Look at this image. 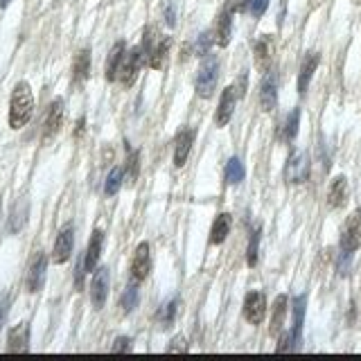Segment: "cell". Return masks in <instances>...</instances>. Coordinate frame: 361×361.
<instances>
[{"instance_id": "obj_39", "label": "cell", "mask_w": 361, "mask_h": 361, "mask_svg": "<svg viewBox=\"0 0 361 361\" xmlns=\"http://www.w3.org/2000/svg\"><path fill=\"white\" fill-rule=\"evenodd\" d=\"M129 350H131L129 336H118V339L113 341V346H111V352H129Z\"/></svg>"}, {"instance_id": "obj_42", "label": "cell", "mask_w": 361, "mask_h": 361, "mask_svg": "<svg viewBox=\"0 0 361 361\" xmlns=\"http://www.w3.org/2000/svg\"><path fill=\"white\" fill-rule=\"evenodd\" d=\"M165 23L169 28H174V23H176V14L172 10V5H167V10H165Z\"/></svg>"}, {"instance_id": "obj_43", "label": "cell", "mask_w": 361, "mask_h": 361, "mask_svg": "<svg viewBox=\"0 0 361 361\" xmlns=\"http://www.w3.org/2000/svg\"><path fill=\"white\" fill-rule=\"evenodd\" d=\"M10 3H12V0H0V7H3V10H5V7L10 5Z\"/></svg>"}, {"instance_id": "obj_38", "label": "cell", "mask_w": 361, "mask_h": 361, "mask_svg": "<svg viewBox=\"0 0 361 361\" xmlns=\"http://www.w3.org/2000/svg\"><path fill=\"white\" fill-rule=\"evenodd\" d=\"M187 350H190V348H187L185 336H174L172 343L167 346V352H187Z\"/></svg>"}, {"instance_id": "obj_44", "label": "cell", "mask_w": 361, "mask_h": 361, "mask_svg": "<svg viewBox=\"0 0 361 361\" xmlns=\"http://www.w3.org/2000/svg\"><path fill=\"white\" fill-rule=\"evenodd\" d=\"M355 3H361V0H355Z\"/></svg>"}, {"instance_id": "obj_19", "label": "cell", "mask_w": 361, "mask_h": 361, "mask_svg": "<svg viewBox=\"0 0 361 361\" xmlns=\"http://www.w3.org/2000/svg\"><path fill=\"white\" fill-rule=\"evenodd\" d=\"M287 309H289V298H287L285 293H280V296L274 300V307H271V325H269L271 336H280L282 334Z\"/></svg>"}, {"instance_id": "obj_5", "label": "cell", "mask_w": 361, "mask_h": 361, "mask_svg": "<svg viewBox=\"0 0 361 361\" xmlns=\"http://www.w3.org/2000/svg\"><path fill=\"white\" fill-rule=\"evenodd\" d=\"M311 163L307 152H293L285 165V180L287 183H305L309 178Z\"/></svg>"}, {"instance_id": "obj_21", "label": "cell", "mask_w": 361, "mask_h": 361, "mask_svg": "<svg viewBox=\"0 0 361 361\" xmlns=\"http://www.w3.org/2000/svg\"><path fill=\"white\" fill-rule=\"evenodd\" d=\"M169 48H172V37H158L156 43L149 52V59H147V65L154 70H163L167 63V56H169Z\"/></svg>"}, {"instance_id": "obj_30", "label": "cell", "mask_w": 361, "mask_h": 361, "mask_svg": "<svg viewBox=\"0 0 361 361\" xmlns=\"http://www.w3.org/2000/svg\"><path fill=\"white\" fill-rule=\"evenodd\" d=\"M138 302H141V293H138V282L131 280V285H127V289L122 291V296H120V307L125 314H131L136 307H138Z\"/></svg>"}, {"instance_id": "obj_27", "label": "cell", "mask_w": 361, "mask_h": 361, "mask_svg": "<svg viewBox=\"0 0 361 361\" xmlns=\"http://www.w3.org/2000/svg\"><path fill=\"white\" fill-rule=\"evenodd\" d=\"M298 127H300V109H293L280 125V134H278V138H280L282 143H293L298 136Z\"/></svg>"}, {"instance_id": "obj_9", "label": "cell", "mask_w": 361, "mask_h": 361, "mask_svg": "<svg viewBox=\"0 0 361 361\" xmlns=\"http://www.w3.org/2000/svg\"><path fill=\"white\" fill-rule=\"evenodd\" d=\"M63 118H65V106L61 97L52 100L50 109L45 113V122H43V143H50L52 138L59 134L63 127Z\"/></svg>"}, {"instance_id": "obj_23", "label": "cell", "mask_w": 361, "mask_h": 361, "mask_svg": "<svg viewBox=\"0 0 361 361\" xmlns=\"http://www.w3.org/2000/svg\"><path fill=\"white\" fill-rule=\"evenodd\" d=\"M346 201H348V180L346 176H334L330 190H327V206L339 210L346 206Z\"/></svg>"}, {"instance_id": "obj_3", "label": "cell", "mask_w": 361, "mask_h": 361, "mask_svg": "<svg viewBox=\"0 0 361 361\" xmlns=\"http://www.w3.org/2000/svg\"><path fill=\"white\" fill-rule=\"evenodd\" d=\"M143 63H147V56H145L141 45H136V48H131V50H127L125 61H122V68H120V75H118V79L122 81V86L131 88L136 84L138 72H141Z\"/></svg>"}, {"instance_id": "obj_41", "label": "cell", "mask_w": 361, "mask_h": 361, "mask_svg": "<svg viewBox=\"0 0 361 361\" xmlns=\"http://www.w3.org/2000/svg\"><path fill=\"white\" fill-rule=\"evenodd\" d=\"M246 84H249V77H246V72H242L240 77H237V81L233 84V88H235V93L240 95V97H244V90H246Z\"/></svg>"}, {"instance_id": "obj_28", "label": "cell", "mask_w": 361, "mask_h": 361, "mask_svg": "<svg viewBox=\"0 0 361 361\" xmlns=\"http://www.w3.org/2000/svg\"><path fill=\"white\" fill-rule=\"evenodd\" d=\"M178 311H180V298L178 296L169 298L165 305L158 309V325H161V330H167V327L174 325Z\"/></svg>"}, {"instance_id": "obj_34", "label": "cell", "mask_w": 361, "mask_h": 361, "mask_svg": "<svg viewBox=\"0 0 361 361\" xmlns=\"http://www.w3.org/2000/svg\"><path fill=\"white\" fill-rule=\"evenodd\" d=\"M260 226L256 231L251 233V240H249V246H246V265L249 267H256L258 265V251H260Z\"/></svg>"}, {"instance_id": "obj_13", "label": "cell", "mask_w": 361, "mask_h": 361, "mask_svg": "<svg viewBox=\"0 0 361 361\" xmlns=\"http://www.w3.org/2000/svg\"><path fill=\"white\" fill-rule=\"evenodd\" d=\"M274 54H276V41L271 34H265L256 41V48H253V56H256V65L262 72L271 70V63H274Z\"/></svg>"}, {"instance_id": "obj_4", "label": "cell", "mask_w": 361, "mask_h": 361, "mask_svg": "<svg viewBox=\"0 0 361 361\" xmlns=\"http://www.w3.org/2000/svg\"><path fill=\"white\" fill-rule=\"evenodd\" d=\"M240 10V5H237V0H228L224 5V10L219 12L217 16V28H215V43L219 48H226L231 43V34H233V16L235 12Z\"/></svg>"}, {"instance_id": "obj_26", "label": "cell", "mask_w": 361, "mask_h": 361, "mask_svg": "<svg viewBox=\"0 0 361 361\" xmlns=\"http://www.w3.org/2000/svg\"><path fill=\"white\" fill-rule=\"evenodd\" d=\"M90 75V48H81L72 61V81L75 86H81Z\"/></svg>"}, {"instance_id": "obj_7", "label": "cell", "mask_w": 361, "mask_h": 361, "mask_svg": "<svg viewBox=\"0 0 361 361\" xmlns=\"http://www.w3.org/2000/svg\"><path fill=\"white\" fill-rule=\"evenodd\" d=\"M72 249H75V226L65 224L54 240V249H52L54 265H65V262L72 258Z\"/></svg>"}, {"instance_id": "obj_35", "label": "cell", "mask_w": 361, "mask_h": 361, "mask_svg": "<svg viewBox=\"0 0 361 361\" xmlns=\"http://www.w3.org/2000/svg\"><path fill=\"white\" fill-rule=\"evenodd\" d=\"M215 43V37L210 34V32H201L199 39L192 43V52L196 56H208L210 54V45Z\"/></svg>"}, {"instance_id": "obj_20", "label": "cell", "mask_w": 361, "mask_h": 361, "mask_svg": "<svg viewBox=\"0 0 361 361\" xmlns=\"http://www.w3.org/2000/svg\"><path fill=\"white\" fill-rule=\"evenodd\" d=\"M7 352H30V325L19 323L7 334Z\"/></svg>"}, {"instance_id": "obj_22", "label": "cell", "mask_w": 361, "mask_h": 361, "mask_svg": "<svg viewBox=\"0 0 361 361\" xmlns=\"http://www.w3.org/2000/svg\"><path fill=\"white\" fill-rule=\"evenodd\" d=\"M125 54H127V43H125V41L113 43L111 52H109V59H106V79H109V81H118L122 61H125Z\"/></svg>"}, {"instance_id": "obj_15", "label": "cell", "mask_w": 361, "mask_h": 361, "mask_svg": "<svg viewBox=\"0 0 361 361\" xmlns=\"http://www.w3.org/2000/svg\"><path fill=\"white\" fill-rule=\"evenodd\" d=\"M194 138H196L194 129H180L176 134V138H174V165L176 167H183L187 163V156H190V152H192Z\"/></svg>"}, {"instance_id": "obj_40", "label": "cell", "mask_w": 361, "mask_h": 361, "mask_svg": "<svg viewBox=\"0 0 361 361\" xmlns=\"http://www.w3.org/2000/svg\"><path fill=\"white\" fill-rule=\"evenodd\" d=\"M10 296H5V298H0V330L5 327L7 323V314H10Z\"/></svg>"}, {"instance_id": "obj_10", "label": "cell", "mask_w": 361, "mask_h": 361, "mask_svg": "<svg viewBox=\"0 0 361 361\" xmlns=\"http://www.w3.org/2000/svg\"><path fill=\"white\" fill-rule=\"evenodd\" d=\"M152 271V253H149V244L147 242H141L138 244V249L134 253V260H131V280L134 282H145L147 276H149Z\"/></svg>"}, {"instance_id": "obj_25", "label": "cell", "mask_w": 361, "mask_h": 361, "mask_svg": "<svg viewBox=\"0 0 361 361\" xmlns=\"http://www.w3.org/2000/svg\"><path fill=\"white\" fill-rule=\"evenodd\" d=\"M231 226H233L231 212H221V215H217L215 221H212V228H210V244L212 246L224 244L228 233H231Z\"/></svg>"}, {"instance_id": "obj_14", "label": "cell", "mask_w": 361, "mask_h": 361, "mask_svg": "<svg viewBox=\"0 0 361 361\" xmlns=\"http://www.w3.org/2000/svg\"><path fill=\"white\" fill-rule=\"evenodd\" d=\"M237 100H240V95L235 93L233 86H228V88L224 90V93H221V100H219L217 113H215V125H217V127H226L228 122L233 120Z\"/></svg>"}, {"instance_id": "obj_31", "label": "cell", "mask_w": 361, "mask_h": 361, "mask_svg": "<svg viewBox=\"0 0 361 361\" xmlns=\"http://www.w3.org/2000/svg\"><path fill=\"white\" fill-rule=\"evenodd\" d=\"M122 180H125V167H113L109 172V176H106V183H104V194L106 196H113L120 192L122 187Z\"/></svg>"}, {"instance_id": "obj_16", "label": "cell", "mask_w": 361, "mask_h": 361, "mask_svg": "<svg viewBox=\"0 0 361 361\" xmlns=\"http://www.w3.org/2000/svg\"><path fill=\"white\" fill-rule=\"evenodd\" d=\"M102 249H104V231L95 228L93 235H90V240H88L86 253H84V269H86V274H90V271L97 269V262H100Z\"/></svg>"}, {"instance_id": "obj_8", "label": "cell", "mask_w": 361, "mask_h": 361, "mask_svg": "<svg viewBox=\"0 0 361 361\" xmlns=\"http://www.w3.org/2000/svg\"><path fill=\"white\" fill-rule=\"evenodd\" d=\"M109 285H111L109 267L95 269V276H93V280H90V302H93L95 309H102L106 305V298H109Z\"/></svg>"}, {"instance_id": "obj_36", "label": "cell", "mask_w": 361, "mask_h": 361, "mask_svg": "<svg viewBox=\"0 0 361 361\" xmlns=\"http://www.w3.org/2000/svg\"><path fill=\"white\" fill-rule=\"evenodd\" d=\"M125 172H127V178L129 180H136L138 178V172H141V154H138V152H129Z\"/></svg>"}, {"instance_id": "obj_29", "label": "cell", "mask_w": 361, "mask_h": 361, "mask_svg": "<svg viewBox=\"0 0 361 361\" xmlns=\"http://www.w3.org/2000/svg\"><path fill=\"white\" fill-rule=\"evenodd\" d=\"M244 176H246V169H244V163L240 158H231L226 163V169H224L226 185H240Z\"/></svg>"}, {"instance_id": "obj_17", "label": "cell", "mask_w": 361, "mask_h": 361, "mask_svg": "<svg viewBox=\"0 0 361 361\" xmlns=\"http://www.w3.org/2000/svg\"><path fill=\"white\" fill-rule=\"evenodd\" d=\"M305 309H307V296H305V293H300V296L293 298V305H291V311H293V325H291V330H289L291 343H293V348H296V350H298V346H300L302 323H305Z\"/></svg>"}, {"instance_id": "obj_2", "label": "cell", "mask_w": 361, "mask_h": 361, "mask_svg": "<svg viewBox=\"0 0 361 361\" xmlns=\"http://www.w3.org/2000/svg\"><path fill=\"white\" fill-rule=\"evenodd\" d=\"M217 81H219V59L215 54H208L203 56V61L196 70V77H194V90L201 100H210L215 95V88H217Z\"/></svg>"}, {"instance_id": "obj_18", "label": "cell", "mask_w": 361, "mask_h": 361, "mask_svg": "<svg viewBox=\"0 0 361 361\" xmlns=\"http://www.w3.org/2000/svg\"><path fill=\"white\" fill-rule=\"evenodd\" d=\"M260 104L265 111H274L278 104V77L274 70H269L260 86Z\"/></svg>"}, {"instance_id": "obj_6", "label": "cell", "mask_w": 361, "mask_h": 361, "mask_svg": "<svg viewBox=\"0 0 361 361\" xmlns=\"http://www.w3.org/2000/svg\"><path fill=\"white\" fill-rule=\"evenodd\" d=\"M361 249V208H357L343 224L341 233V251L357 253Z\"/></svg>"}, {"instance_id": "obj_1", "label": "cell", "mask_w": 361, "mask_h": 361, "mask_svg": "<svg viewBox=\"0 0 361 361\" xmlns=\"http://www.w3.org/2000/svg\"><path fill=\"white\" fill-rule=\"evenodd\" d=\"M32 113H34V93L28 81H19L12 90L10 100V127L23 129L30 122Z\"/></svg>"}, {"instance_id": "obj_24", "label": "cell", "mask_w": 361, "mask_h": 361, "mask_svg": "<svg viewBox=\"0 0 361 361\" xmlns=\"http://www.w3.org/2000/svg\"><path fill=\"white\" fill-rule=\"evenodd\" d=\"M318 63H321V54H318V52H309V54L305 56V61H302V65H300V75H298V93H300V95L307 93L309 81H311V77H314Z\"/></svg>"}, {"instance_id": "obj_33", "label": "cell", "mask_w": 361, "mask_h": 361, "mask_svg": "<svg viewBox=\"0 0 361 361\" xmlns=\"http://www.w3.org/2000/svg\"><path fill=\"white\" fill-rule=\"evenodd\" d=\"M269 3L271 0H242L240 10L251 14L253 19H260V16H265V12L269 10Z\"/></svg>"}, {"instance_id": "obj_12", "label": "cell", "mask_w": 361, "mask_h": 361, "mask_svg": "<svg viewBox=\"0 0 361 361\" xmlns=\"http://www.w3.org/2000/svg\"><path fill=\"white\" fill-rule=\"evenodd\" d=\"M45 274H48V256L45 253H37V258L32 260L30 265V271H28V280H25V287L30 293H37L43 289L45 285Z\"/></svg>"}, {"instance_id": "obj_32", "label": "cell", "mask_w": 361, "mask_h": 361, "mask_svg": "<svg viewBox=\"0 0 361 361\" xmlns=\"http://www.w3.org/2000/svg\"><path fill=\"white\" fill-rule=\"evenodd\" d=\"M25 219H28V203L21 201L16 203L14 210H12V217H10V233H19L23 226H25Z\"/></svg>"}, {"instance_id": "obj_11", "label": "cell", "mask_w": 361, "mask_h": 361, "mask_svg": "<svg viewBox=\"0 0 361 361\" xmlns=\"http://www.w3.org/2000/svg\"><path fill=\"white\" fill-rule=\"evenodd\" d=\"M267 314V296L262 291H249L244 298V318L251 325H260Z\"/></svg>"}, {"instance_id": "obj_37", "label": "cell", "mask_w": 361, "mask_h": 361, "mask_svg": "<svg viewBox=\"0 0 361 361\" xmlns=\"http://www.w3.org/2000/svg\"><path fill=\"white\" fill-rule=\"evenodd\" d=\"M352 256H355V253H348V251H341V253H339V262H336V269H339L341 276H348Z\"/></svg>"}]
</instances>
